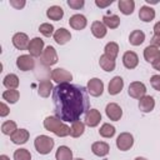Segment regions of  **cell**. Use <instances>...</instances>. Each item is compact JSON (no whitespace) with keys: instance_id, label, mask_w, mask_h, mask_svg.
I'll return each instance as SVG.
<instances>
[{"instance_id":"obj_32","label":"cell","mask_w":160,"mask_h":160,"mask_svg":"<svg viewBox=\"0 0 160 160\" xmlns=\"http://www.w3.org/2000/svg\"><path fill=\"white\" fill-rule=\"evenodd\" d=\"M102 22L109 29H116L120 25V18L118 15H105L102 16Z\"/></svg>"},{"instance_id":"obj_45","label":"cell","mask_w":160,"mask_h":160,"mask_svg":"<svg viewBox=\"0 0 160 160\" xmlns=\"http://www.w3.org/2000/svg\"><path fill=\"white\" fill-rule=\"evenodd\" d=\"M154 35H160V21H158L155 25H154Z\"/></svg>"},{"instance_id":"obj_12","label":"cell","mask_w":160,"mask_h":160,"mask_svg":"<svg viewBox=\"0 0 160 160\" xmlns=\"http://www.w3.org/2000/svg\"><path fill=\"white\" fill-rule=\"evenodd\" d=\"M12 45L18 49V50H26L29 48V44H30V40H29V36L25 34V32H16L12 39Z\"/></svg>"},{"instance_id":"obj_49","label":"cell","mask_w":160,"mask_h":160,"mask_svg":"<svg viewBox=\"0 0 160 160\" xmlns=\"http://www.w3.org/2000/svg\"><path fill=\"white\" fill-rule=\"evenodd\" d=\"M72 160H84V159H81V158H76V159H72Z\"/></svg>"},{"instance_id":"obj_36","label":"cell","mask_w":160,"mask_h":160,"mask_svg":"<svg viewBox=\"0 0 160 160\" xmlns=\"http://www.w3.org/2000/svg\"><path fill=\"white\" fill-rule=\"evenodd\" d=\"M20 98V92L18 90H5L2 92V100L10 102V104H15Z\"/></svg>"},{"instance_id":"obj_48","label":"cell","mask_w":160,"mask_h":160,"mask_svg":"<svg viewBox=\"0 0 160 160\" xmlns=\"http://www.w3.org/2000/svg\"><path fill=\"white\" fill-rule=\"evenodd\" d=\"M134 160H148L146 158H142V156H138V158H135Z\"/></svg>"},{"instance_id":"obj_30","label":"cell","mask_w":160,"mask_h":160,"mask_svg":"<svg viewBox=\"0 0 160 160\" xmlns=\"http://www.w3.org/2000/svg\"><path fill=\"white\" fill-rule=\"evenodd\" d=\"M55 158H56V160H72V151L70 150V148L61 145L58 148Z\"/></svg>"},{"instance_id":"obj_42","label":"cell","mask_w":160,"mask_h":160,"mask_svg":"<svg viewBox=\"0 0 160 160\" xmlns=\"http://www.w3.org/2000/svg\"><path fill=\"white\" fill-rule=\"evenodd\" d=\"M0 116L1 118H5V116H8L9 115V112H10V110H9V108H8V105L5 104V102H1L0 104Z\"/></svg>"},{"instance_id":"obj_18","label":"cell","mask_w":160,"mask_h":160,"mask_svg":"<svg viewBox=\"0 0 160 160\" xmlns=\"http://www.w3.org/2000/svg\"><path fill=\"white\" fill-rule=\"evenodd\" d=\"M29 138H30V132L26 129H18L10 136V140L16 145H21V144H25L29 140Z\"/></svg>"},{"instance_id":"obj_41","label":"cell","mask_w":160,"mask_h":160,"mask_svg":"<svg viewBox=\"0 0 160 160\" xmlns=\"http://www.w3.org/2000/svg\"><path fill=\"white\" fill-rule=\"evenodd\" d=\"M25 0H10V5L12 6V8H15V9H18V10H20V9H22L24 6H25Z\"/></svg>"},{"instance_id":"obj_38","label":"cell","mask_w":160,"mask_h":160,"mask_svg":"<svg viewBox=\"0 0 160 160\" xmlns=\"http://www.w3.org/2000/svg\"><path fill=\"white\" fill-rule=\"evenodd\" d=\"M39 31L44 35V36H46V38H50V36H52L54 35V26L51 25V24H49V22H44V24H41L40 26H39Z\"/></svg>"},{"instance_id":"obj_6","label":"cell","mask_w":160,"mask_h":160,"mask_svg":"<svg viewBox=\"0 0 160 160\" xmlns=\"http://www.w3.org/2000/svg\"><path fill=\"white\" fill-rule=\"evenodd\" d=\"M16 66L21 71H30L35 68V60L30 54H24L16 59Z\"/></svg>"},{"instance_id":"obj_43","label":"cell","mask_w":160,"mask_h":160,"mask_svg":"<svg viewBox=\"0 0 160 160\" xmlns=\"http://www.w3.org/2000/svg\"><path fill=\"white\" fill-rule=\"evenodd\" d=\"M111 4H112V0H106V1H101V0H95V5H96L98 8H101V9H104V8H106V6L111 5Z\"/></svg>"},{"instance_id":"obj_23","label":"cell","mask_w":160,"mask_h":160,"mask_svg":"<svg viewBox=\"0 0 160 160\" xmlns=\"http://www.w3.org/2000/svg\"><path fill=\"white\" fill-rule=\"evenodd\" d=\"M139 18H140V20H142L144 22H149V21L154 20V18H155V10H154L151 6L144 5V6H141L140 10H139Z\"/></svg>"},{"instance_id":"obj_40","label":"cell","mask_w":160,"mask_h":160,"mask_svg":"<svg viewBox=\"0 0 160 160\" xmlns=\"http://www.w3.org/2000/svg\"><path fill=\"white\" fill-rule=\"evenodd\" d=\"M150 84L156 91H160V75H152L150 78Z\"/></svg>"},{"instance_id":"obj_34","label":"cell","mask_w":160,"mask_h":160,"mask_svg":"<svg viewBox=\"0 0 160 160\" xmlns=\"http://www.w3.org/2000/svg\"><path fill=\"white\" fill-rule=\"evenodd\" d=\"M115 131H116V130H115V126H112V125H110V124H108V122L102 124L101 128L99 129L100 136H102V138H105V139L112 138V136L115 135Z\"/></svg>"},{"instance_id":"obj_33","label":"cell","mask_w":160,"mask_h":160,"mask_svg":"<svg viewBox=\"0 0 160 160\" xmlns=\"http://www.w3.org/2000/svg\"><path fill=\"white\" fill-rule=\"evenodd\" d=\"M104 54H105L106 56H109V58H111V59L115 60L116 56H118V54H119V45H118L116 42H114V41L108 42V44L105 45Z\"/></svg>"},{"instance_id":"obj_26","label":"cell","mask_w":160,"mask_h":160,"mask_svg":"<svg viewBox=\"0 0 160 160\" xmlns=\"http://www.w3.org/2000/svg\"><path fill=\"white\" fill-rule=\"evenodd\" d=\"M99 64H100V68L105 71H114L115 70V66H116V62L114 59L106 56L105 54H102L99 59Z\"/></svg>"},{"instance_id":"obj_8","label":"cell","mask_w":160,"mask_h":160,"mask_svg":"<svg viewBox=\"0 0 160 160\" xmlns=\"http://www.w3.org/2000/svg\"><path fill=\"white\" fill-rule=\"evenodd\" d=\"M128 94L134 99H141L142 96L146 95V86L141 81H132L129 85Z\"/></svg>"},{"instance_id":"obj_13","label":"cell","mask_w":160,"mask_h":160,"mask_svg":"<svg viewBox=\"0 0 160 160\" xmlns=\"http://www.w3.org/2000/svg\"><path fill=\"white\" fill-rule=\"evenodd\" d=\"M105 112H106V116L112 121H119L122 116V109L116 102L108 104L105 108Z\"/></svg>"},{"instance_id":"obj_7","label":"cell","mask_w":160,"mask_h":160,"mask_svg":"<svg viewBox=\"0 0 160 160\" xmlns=\"http://www.w3.org/2000/svg\"><path fill=\"white\" fill-rule=\"evenodd\" d=\"M51 80H54L56 84H65V82H70L72 80V75L70 71L58 68L51 71Z\"/></svg>"},{"instance_id":"obj_11","label":"cell","mask_w":160,"mask_h":160,"mask_svg":"<svg viewBox=\"0 0 160 160\" xmlns=\"http://www.w3.org/2000/svg\"><path fill=\"white\" fill-rule=\"evenodd\" d=\"M30 55L32 58H39L41 56L42 51H44V40L40 39V38H34L30 40V44H29V48H28Z\"/></svg>"},{"instance_id":"obj_17","label":"cell","mask_w":160,"mask_h":160,"mask_svg":"<svg viewBox=\"0 0 160 160\" xmlns=\"http://www.w3.org/2000/svg\"><path fill=\"white\" fill-rule=\"evenodd\" d=\"M124 88V80L121 76H114L108 86V91L110 95H118Z\"/></svg>"},{"instance_id":"obj_5","label":"cell","mask_w":160,"mask_h":160,"mask_svg":"<svg viewBox=\"0 0 160 160\" xmlns=\"http://www.w3.org/2000/svg\"><path fill=\"white\" fill-rule=\"evenodd\" d=\"M86 90L88 92L94 96V98H98V96H101L102 95V91H104V82L102 80H100L99 78H92L88 81V86H86Z\"/></svg>"},{"instance_id":"obj_28","label":"cell","mask_w":160,"mask_h":160,"mask_svg":"<svg viewBox=\"0 0 160 160\" xmlns=\"http://www.w3.org/2000/svg\"><path fill=\"white\" fill-rule=\"evenodd\" d=\"M118 6H119V10H120L124 15H130V14L134 12L135 1H134V0H119Z\"/></svg>"},{"instance_id":"obj_27","label":"cell","mask_w":160,"mask_h":160,"mask_svg":"<svg viewBox=\"0 0 160 160\" xmlns=\"http://www.w3.org/2000/svg\"><path fill=\"white\" fill-rule=\"evenodd\" d=\"M19 82H20L19 81V78L15 74H8L4 78V80H2V85L8 90H16L18 86H19Z\"/></svg>"},{"instance_id":"obj_9","label":"cell","mask_w":160,"mask_h":160,"mask_svg":"<svg viewBox=\"0 0 160 160\" xmlns=\"http://www.w3.org/2000/svg\"><path fill=\"white\" fill-rule=\"evenodd\" d=\"M134 145V136L130 132H121L116 139V146L121 151L131 149Z\"/></svg>"},{"instance_id":"obj_10","label":"cell","mask_w":160,"mask_h":160,"mask_svg":"<svg viewBox=\"0 0 160 160\" xmlns=\"http://www.w3.org/2000/svg\"><path fill=\"white\" fill-rule=\"evenodd\" d=\"M101 121V114L99 110L96 109H89L85 112V118H84V122L85 125L90 126V128H95L100 124Z\"/></svg>"},{"instance_id":"obj_29","label":"cell","mask_w":160,"mask_h":160,"mask_svg":"<svg viewBox=\"0 0 160 160\" xmlns=\"http://www.w3.org/2000/svg\"><path fill=\"white\" fill-rule=\"evenodd\" d=\"M145 41V34L141 30H134L129 35V42L134 46H139Z\"/></svg>"},{"instance_id":"obj_4","label":"cell","mask_w":160,"mask_h":160,"mask_svg":"<svg viewBox=\"0 0 160 160\" xmlns=\"http://www.w3.org/2000/svg\"><path fill=\"white\" fill-rule=\"evenodd\" d=\"M41 59V62L45 65V66H52L58 62V54H56V50L54 49V46H46L40 56Z\"/></svg>"},{"instance_id":"obj_22","label":"cell","mask_w":160,"mask_h":160,"mask_svg":"<svg viewBox=\"0 0 160 160\" xmlns=\"http://www.w3.org/2000/svg\"><path fill=\"white\" fill-rule=\"evenodd\" d=\"M52 90H54V86H52V82L50 80H41L39 82V86H38V94L41 96V98H49L50 94H52Z\"/></svg>"},{"instance_id":"obj_3","label":"cell","mask_w":160,"mask_h":160,"mask_svg":"<svg viewBox=\"0 0 160 160\" xmlns=\"http://www.w3.org/2000/svg\"><path fill=\"white\" fill-rule=\"evenodd\" d=\"M34 146L39 154L46 155L54 148V139H51L48 135H39V136H36V139L34 141Z\"/></svg>"},{"instance_id":"obj_31","label":"cell","mask_w":160,"mask_h":160,"mask_svg":"<svg viewBox=\"0 0 160 160\" xmlns=\"http://www.w3.org/2000/svg\"><path fill=\"white\" fill-rule=\"evenodd\" d=\"M85 131V122L78 120L74 121L71 128H70V136L71 138H80Z\"/></svg>"},{"instance_id":"obj_35","label":"cell","mask_w":160,"mask_h":160,"mask_svg":"<svg viewBox=\"0 0 160 160\" xmlns=\"http://www.w3.org/2000/svg\"><path fill=\"white\" fill-rule=\"evenodd\" d=\"M16 130H18V128H16V122L12 121V120L4 121L2 125H1V132H2L4 135H9V136H11Z\"/></svg>"},{"instance_id":"obj_14","label":"cell","mask_w":160,"mask_h":160,"mask_svg":"<svg viewBox=\"0 0 160 160\" xmlns=\"http://www.w3.org/2000/svg\"><path fill=\"white\" fill-rule=\"evenodd\" d=\"M122 64L126 69L131 70V69H135L139 64V56L136 52L134 51H125L124 55H122Z\"/></svg>"},{"instance_id":"obj_21","label":"cell","mask_w":160,"mask_h":160,"mask_svg":"<svg viewBox=\"0 0 160 160\" xmlns=\"http://www.w3.org/2000/svg\"><path fill=\"white\" fill-rule=\"evenodd\" d=\"M155 108V100L150 95H145L141 99H139V109L142 112H150Z\"/></svg>"},{"instance_id":"obj_47","label":"cell","mask_w":160,"mask_h":160,"mask_svg":"<svg viewBox=\"0 0 160 160\" xmlns=\"http://www.w3.org/2000/svg\"><path fill=\"white\" fill-rule=\"evenodd\" d=\"M0 160H10V158L6 156V155H1V156H0Z\"/></svg>"},{"instance_id":"obj_20","label":"cell","mask_w":160,"mask_h":160,"mask_svg":"<svg viewBox=\"0 0 160 160\" xmlns=\"http://www.w3.org/2000/svg\"><path fill=\"white\" fill-rule=\"evenodd\" d=\"M52 38H54V40H55L56 44L64 45V44H66V42L71 39V34H70V31L66 30L65 28H60V29L55 30Z\"/></svg>"},{"instance_id":"obj_25","label":"cell","mask_w":160,"mask_h":160,"mask_svg":"<svg viewBox=\"0 0 160 160\" xmlns=\"http://www.w3.org/2000/svg\"><path fill=\"white\" fill-rule=\"evenodd\" d=\"M91 32H92V35L95 38L102 39V38H105L108 30H106V26L104 25L102 21H94L91 24Z\"/></svg>"},{"instance_id":"obj_1","label":"cell","mask_w":160,"mask_h":160,"mask_svg":"<svg viewBox=\"0 0 160 160\" xmlns=\"http://www.w3.org/2000/svg\"><path fill=\"white\" fill-rule=\"evenodd\" d=\"M88 94L84 86L70 82L58 84L52 90L55 115L62 121H78L90 108Z\"/></svg>"},{"instance_id":"obj_24","label":"cell","mask_w":160,"mask_h":160,"mask_svg":"<svg viewBox=\"0 0 160 160\" xmlns=\"http://www.w3.org/2000/svg\"><path fill=\"white\" fill-rule=\"evenodd\" d=\"M46 16H48L50 20L59 21V20H61L62 16H64V10H62L61 6L52 5V6H50V8L46 10Z\"/></svg>"},{"instance_id":"obj_44","label":"cell","mask_w":160,"mask_h":160,"mask_svg":"<svg viewBox=\"0 0 160 160\" xmlns=\"http://www.w3.org/2000/svg\"><path fill=\"white\" fill-rule=\"evenodd\" d=\"M151 45L160 49V35H154L151 38Z\"/></svg>"},{"instance_id":"obj_2","label":"cell","mask_w":160,"mask_h":160,"mask_svg":"<svg viewBox=\"0 0 160 160\" xmlns=\"http://www.w3.org/2000/svg\"><path fill=\"white\" fill-rule=\"evenodd\" d=\"M44 128L48 131L54 132L59 138H65V136L70 135V128L66 124H64L62 120H60L58 116H48V118H45Z\"/></svg>"},{"instance_id":"obj_39","label":"cell","mask_w":160,"mask_h":160,"mask_svg":"<svg viewBox=\"0 0 160 160\" xmlns=\"http://www.w3.org/2000/svg\"><path fill=\"white\" fill-rule=\"evenodd\" d=\"M66 2H68V5H69L71 9H74V10H79V9H81V8L85 5V1H84V0H68Z\"/></svg>"},{"instance_id":"obj_16","label":"cell","mask_w":160,"mask_h":160,"mask_svg":"<svg viewBox=\"0 0 160 160\" xmlns=\"http://www.w3.org/2000/svg\"><path fill=\"white\" fill-rule=\"evenodd\" d=\"M144 59L150 64H154L155 61L160 60V49L152 45L146 46L144 49Z\"/></svg>"},{"instance_id":"obj_37","label":"cell","mask_w":160,"mask_h":160,"mask_svg":"<svg viewBox=\"0 0 160 160\" xmlns=\"http://www.w3.org/2000/svg\"><path fill=\"white\" fill-rule=\"evenodd\" d=\"M14 160H31V154L28 149H18L14 151Z\"/></svg>"},{"instance_id":"obj_19","label":"cell","mask_w":160,"mask_h":160,"mask_svg":"<svg viewBox=\"0 0 160 160\" xmlns=\"http://www.w3.org/2000/svg\"><path fill=\"white\" fill-rule=\"evenodd\" d=\"M69 24L75 30H82V29H85L88 20L82 14H75L69 19Z\"/></svg>"},{"instance_id":"obj_15","label":"cell","mask_w":160,"mask_h":160,"mask_svg":"<svg viewBox=\"0 0 160 160\" xmlns=\"http://www.w3.org/2000/svg\"><path fill=\"white\" fill-rule=\"evenodd\" d=\"M91 151H92L94 155H96L99 158H104V156H106L109 154L110 146L105 141H95L91 145Z\"/></svg>"},{"instance_id":"obj_46","label":"cell","mask_w":160,"mask_h":160,"mask_svg":"<svg viewBox=\"0 0 160 160\" xmlns=\"http://www.w3.org/2000/svg\"><path fill=\"white\" fill-rule=\"evenodd\" d=\"M152 65V68L155 69V70H158V71H160V60H158V61H155L154 64H151Z\"/></svg>"}]
</instances>
